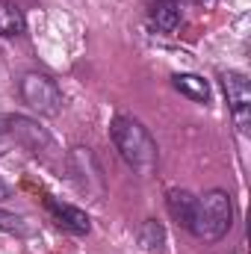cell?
I'll return each mask as SVG.
<instances>
[{"label":"cell","instance_id":"cell-2","mask_svg":"<svg viewBox=\"0 0 251 254\" xmlns=\"http://www.w3.org/2000/svg\"><path fill=\"white\" fill-rule=\"evenodd\" d=\"M234 225V201L225 190H210L207 195L198 198L195 207V219L189 225V231L204 240V243H216L222 240Z\"/></svg>","mask_w":251,"mask_h":254},{"label":"cell","instance_id":"cell-6","mask_svg":"<svg viewBox=\"0 0 251 254\" xmlns=\"http://www.w3.org/2000/svg\"><path fill=\"white\" fill-rule=\"evenodd\" d=\"M166 207H169L172 219L189 231V225H192V219H195L198 198H195L189 190H169V195H166Z\"/></svg>","mask_w":251,"mask_h":254},{"label":"cell","instance_id":"cell-12","mask_svg":"<svg viewBox=\"0 0 251 254\" xmlns=\"http://www.w3.org/2000/svg\"><path fill=\"white\" fill-rule=\"evenodd\" d=\"M6 125H9V116H3V113H0V133L6 130Z\"/></svg>","mask_w":251,"mask_h":254},{"label":"cell","instance_id":"cell-4","mask_svg":"<svg viewBox=\"0 0 251 254\" xmlns=\"http://www.w3.org/2000/svg\"><path fill=\"white\" fill-rule=\"evenodd\" d=\"M222 86H225V98H228V107H231V116L237 127L243 133H249L251 127V83L246 74L240 71H228L222 74Z\"/></svg>","mask_w":251,"mask_h":254},{"label":"cell","instance_id":"cell-11","mask_svg":"<svg viewBox=\"0 0 251 254\" xmlns=\"http://www.w3.org/2000/svg\"><path fill=\"white\" fill-rule=\"evenodd\" d=\"M24 219H18V216H9V213H0V228H6V231H15V234H27L30 228L27 225H21Z\"/></svg>","mask_w":251,"mask_h":254},{"label":"cell","instance_id":"cell-9","mask_svg":"<svg viewBox=\"0 0 251 254\" xmlns=\"http://www.w3.org/2000/svg\"><path fill=\"white\" fill-rule=\"evenodd\" d=\"M21 33H24V12L15 3L0 0V39H12Z\"/></svg>","mask_w":251,"mask_h":254},{"label":"cell","instance_id":"cell-10","mask_svg":"<svg viewBox=\"0 0 251 254\" xmlns=\"http://www.w3.org/2000/svg\"><path fill=\"white\" fill-rule=\"evenodd\" d=\"M160 243H163V228L157 222H148L145 231H142V246L154 252V249H160Z\"/></svg>","mask_w":251,"mask_h":254},{"label":"cell","instance_id":"cell-1","mask_svg":"<svg viewBox=\"0 0 251 254\" xmlns=\"http://www.w3.org/2000/svg\"><path fill=\"white\" fill-rule=\"evenodd\" d=\"M110 139L130 169H136L142 178L154 175L160 151H157V142L145 125H139L136 119H127V116H116L110 122Z\"/></svg>","mask_w":251,"mask_h":254},{"label":"cell","instance_id":"cell-13","mask_svg":"<svg viewBox=\"0 0 251 254\" xmlns=\"http://www.w3.org/2000/svg\"><path fill=\"white\" fill-rule=\"evenodd\" d=\"M0 195H3V184H0Z\"/></svg>","mask_w":251,"mask_h":254},{"label":"cell","instance_id":"cell-3","mask_svg":"<svg viewBox=\"0 0 251 254\" xmlns=\"http://www.w3.org/2000/svg\"><path fill=\"white\" fill-rule=\"evenodd\" d=\"M21 98L39 116H60L63 113V92L48 74L27 71L21 77Z\"/></svg>","mask_w":251,"mask_h":254},{"label":"cell","instance_id":"cell-7","mask_svg":"<svg viewBox=\"0 0 251 254\" xmlns=\"http://www.w3.org/2000/svg\"><path fill=\"white\" fill-rule=\"evenodd\" d=\"M181 0H154L151 3V24L160 33H175L181 24Z\"/></svg>","mask_w":251,"mask_h":254},{"label":"cell","instance_id":"cell-5","mask_svg":"<svg viewBox=\"0 0 251 254\" xmlns=\"http://www.w3.org/2000/svg\"><path fill=\"white\" fill-rule=\"evenodd\" d=\"M45 204H48L51 219H54L63 231H68V234H89L92 222H89V216H86L83 210H77V207H71V204H63V201H57V198H48Z\"/></svg>","mask_w":251,"mask_h":254},{"label":"cell","instance_id":"cell-8","mask_svg":"<svg viewBox=\"0 0 251 254\" xmlns=\"http://www.w3.org/2000/svg\"><path fill=\"white\" fill-rule=\"evenodd\" d=\"M172 83H175V89H178L181 95H187L189 101H195V104H207V101H210V86H207V80L198 77V74H175Z\"/></svg>","mask_w":251,"mask_h":254}]
</instances>
